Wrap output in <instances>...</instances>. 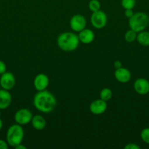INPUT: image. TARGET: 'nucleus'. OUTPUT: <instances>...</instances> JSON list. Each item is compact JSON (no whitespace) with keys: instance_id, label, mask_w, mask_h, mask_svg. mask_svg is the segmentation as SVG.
<instances>
[{"instance_id":"1","label":"nucleus","mask_w":149,"mask_h":149,"mask_svg":"<svg viewBox=\"0 0 149 149\" xmlns=\"http://www.w3.org/2000/svg\"><path fill=\"white\" fill-rule=\"evenodd\" d=\"M57 104L55 96L47 90L38 91L33 99V105L35 109L42 113L53 111Z\"/></svg>"},{"instance_id":"2","label":"nucleus","mask_w":149,"mask_h":149,"mask_svg":"<svg viewBox=\"0 0 149 149\" xmlns=\"http://www.w3.org/2000/svg\"><path fill=\"white\" fill-rule=\"evenodd\" d=\"M79 44L78 36L73 32H63L57 38V45L64 52L74 51L78 47Z\"/></svg>"},{"instance_id":"3","label":"nucleus","mask_w":149,"mask_h":149,"mask_svg":"<svg viewBox=\"0 0 149 149\" xmlns=\"http://www.w3.org/2000/svg\"><path fill=\"white\" fill-rule=\"evenodd\" d=\"M24 138V130L22 125L15 124L8 128L6 135V141L11 147H15L20 143H22Z\"/></svg>"},{"instance_id":"4","label":"nucleus","mask_w":149,"mask_h":149,"mask_svg":"<svg viewBox=\"0 0 149 149\" xmlns=\"http://www.w3.org/2000/svg\"><path fill=\"white\" fill-rule=\"evenodd\" d=\"M148 20L149 17L146 13L143 12L134 13V15L129 19V26L130 29L139 33L144 31L148 26Z\"/></svg>"},{"instance_id":"5","label":"nucleus","mask_w":149,"mask_h":149,"mask_svg":"<svg viewBox=\"0 0 149 149\" xmlns=\"http://www.w3.org/2000/svg\"><path fill=\"white\" fill-rule=\"evenodd\" d=\"M90 21L93 27H94L95 29H102L106 26L108 23V16L105 12L99 10L94 13H92Z\"/></svg>"},{"instance_id":"6","label":"nucleus","mask_w":149,"mask_h":149,"mask_svg":"<svg viewBox=\"0 0 149 149\" xmlns=\"http://www.w3.org/2000/svg\"><path fill=\"white\" fill-rule=\"evenodd\" d=\"M33 114L28 109H20L15 112L14 115L15 122L20 125H25L31 123Z\"/></svg>"},{"instance_id":"7","label":"nucleus","mask_w":149,"mask_h":149,"mask_svg":"<svg viewBox=\"0 0 149 149\" xmlns=\"http://www.w3.org/2000/svg\"><path fill=\"white\" fill-rule=\"evenodd\" d=\"M87 23L85 17L82 15L76 14L71 17L70 21V26L74 32H80V31L86 29Z\"/></svg>"},{"instance_id":"8","label":"nucleus","mask_w":149,"mask_h":149,"mask_svg":"<svg viewBox=\"0 0 149 149\" xmlns=\"http://www.w3.org/2000/svg\"><path fill=\"white\" fill-rule=\"evenodd\" d=\"M16 79L14 74L9 71H6L2 74L0 77V85L4 90H10L15 85Z\"/></svg>"},{"instance_id":"9","label":"nucleus","mask_w":149,"mask_h":149,"mask_svg":"<svg viewBox=\"0 0 149 149\" xmlns=\"http://www.w3.org/2000/svg\"><path fill=\"white\" fill-rule=\"evenodd\" d=\"M107 109H108L107 101H105L101 98L92 101L89 106V110L94 115L102 114L106 111Z\"/></svg>"},{"instance_id":"10","label":"nucleus","mask_w":149,"mask_h":149,"mask_svg":"<svg viewBox=\"0 0 149 149\" xmlns=\"http://www.w3.org/2000/svg\"><path fill=\"white\" fill-rule=\"evenodd\" d=\"M134 90L137 94L145 95L149 93V81L145 78H138L134 82Z\"/></svg>"},{"instance_id":"11","label":"nucleus","mask_w":149,"mask_h":149,"mask_svg":"<svg viewBox=\"0 0 149 149\" xmlns=\"http://www.w3.org/2000/svg\"><path fill=\"white\" fill-rule=\"evenodd\" d=\"M49 85V78L45 74H38L34 79V87L37 91L46 90Z\"/></svg>"},{"instance_id":"12","label":"nucleus","mask_w":149,"mask_h":149,"mask_svg":"<svg viewBox=\"0 0 149 149\" xmlns=\"http://www.w3.org/2000/svg\"><path fill=\"white\" fill-rule=\"evenodd\" d=\"M114 77L115 79L121 83H127L130 81L131 78V72L127 68L121 67L116 68L114 73Z\"/></svg>"},{"instance_id":"13","label":"nucleus","mask_w":149,"mask_h":149,"mask_svg":"<svg viewBox=\"0 0 149 149\" xmlns=\"http://www.w3.org/2000/svg\"><path fill=\"white\" fill-rule=\"evenodd\" d=\"M77 36H78L80 42L85 45L91 43L94 40L95 38L93 31L89 29H84L83 30L80 31Z\"/></svg>"},{"instance_id":"14","label":"nucleus","mask_w":149,"mask_h":149,"mask_svg":"<svg viewBox=\"0 0 149 149\" xmlns=\"http://www.w3.org/2000/svg\"><path fill=\"white\" fill-rule=\"evenodd\" d=\"M12 95L9 90L1 89L0 90V109H7L11 105Z\"/></svg>"},{"instance_id":"15","label":"nucleus","mask_w":149,"mask_h":149,"mask_svg":"<svg viewBox=\"0 0 149 149\" xmlns=\"http://www.w3.org/2000/svg\"><path fill=\"white\" fill-rule=\"evenodd\" d=\"M31 124L32 127L37 130H42L46 126V121L41 115H35L32 117Z\"/></svg>"},{"instance_id":"16","label":"nucleus","mask_w":149,"mask_h":149,"mask_svg":"<svg viewBox=\"0 0 149 149\" xmlns=\"http://www.w3.org/2000/svg\"><path fill=\"white\" fill-rule=\"evenodd\" d=\"M139 44L142 46L148 47L149 46V32L145 31H142L137 33V39Z\"/></svg>"},{"instance_id":"17","label":"nucleus","mask_w":149,"mask_h":149,"mask_svg":"<svg viewBox=\"0 0 149 149\" xmlns=\"http://www.w3.org/2000/svg\"><path fill=\"white\" fill-rule=\"evenodd\" d=\"M99 97L102 100H105V101H108V100H110L112 97V92L108 87H105L103 88L100 91L99 93Z\"/></svg>"},{"instance_id":"18","label":"nucleus","mask_w":149,"mask_h":149,"mask_svg":"<svg viewBox=\"0 0 149 149\" xmlns=\"http://www.w3.org/2000/svg\"><path fill=\"white\" fill-rule=\"evenodd\" d=\"M137 32L131 30V29H129V30L127 31L125 33V34H124V39H125V41L127 42L131 43V42H134V41L137 39Z\"/></svg>"},{"instance_id":"19","label":"nucleus","mask_w":149,"mask_h":149,"mask_svg":"<svg viewBox=\"0 0 149 149\" xmlns=\"http://www.w3.org/2000/svg\"><path fill=\"white\" fill-rule=\"evenodd\" d=\"M101 4L98 0H91L89 3V9L91 12L94 13L100 10Z\"/></svg>"},{"instance_id":"20","label":"nucleus","mask_w":149,"mask_h":149,"mask_svg":"<svg viewBox=\"0 0 149 149\" xmlns=\"http://www.w3.org/2000/svg\"><path fill=\"white\" fill-rule=\"evenodd\" d=\"M121 4L124 10L133 9L136 5V0H121Z\"/></svg>"},{"instance_id":"21","label":"nucleus","mask_w":149,"mask_h":149,"mask_svg":"<svg viewBox=\"0 0 149 149\" xmlns=\"http://www.w3.org/2000/svg\"><path fill=\"white\" fill-rule=\"evenodd\" d=\"M140 138L146 144H149V127H145L140 132Z\"/></svg>"},{"instance_id":"22","label":"nucleus","mask_w":149,"mask_h":149,"mask_svg":"<svg viewBox=\"0 0 149 149\" xmlns=\"http://www.w3.org/2000/svg\"><path fill=\"white\" fill-rule=\"evenodd\" d=\"M124 149H140V146L135 143H130L127 144V145L124 146Z\"/></svg>"},{"instance_id":"23","label":"nucleus","mask_w":149,"mask_h":149,"mask_svg":"<svg viewBox=\"0 0 149 149\" xmlns=\"http://www.w3.org/2000/svg\"><path fill=\"white\" fill-rule=\"evenodd\" d=\"M6 71H7V66H6L5 63L0 60V75L4 74Z\"/></svg>"},{"instance_id":"24","label":"nucleus","mask_w":149,"mask_h":149,"mask_svg":"<svg viewBox=\"0 0 149 149\" xmlns=\"http://www.w3.org/2000/svg\"><path fill=\"white\" fill-rule=\"evenodd\" d=\"M134 12H133L132 9H127V10H125L124 11V15H125L126 17L129 19L131 16L134 15Z\"/></svg>"},{"instance_id":"25","label":"nucleus","mask_w":149,"mask_h":149,"mask_svg":"<svg viewBox=\"0 0 149 149\" xmlns=\"http://www.w3.org/2000/svg\"><path fill=\"white\" fill-rule=\"evenodd\" d=\"M8 146L9 145L7 141L0 139V149H7Z\"/></svg>"},{"instance_id":"26","label":"nucleus","mask_w":149,"mask_h":149,"mask_svg":"<svg viewBox=\"0 0 149 149\" xmlns=\"http://www.w3.org/2000/svg\"><path fill=\"white\" fill-rule=\"evenodd\" d=\"M113 66H114V68L116 69V68H121V67H122V64H121V61H115V62L113 63Z\"/></svg>"},{"instance_id":"27","label":"nucleus","mask_w":149,"mask_h":149,"mask_svg":"<svg viewBox=\"0 0 149 149\" xmlns=\"http://www.w3.org/2000/svg\"><path fill=\"white\" fill-rule=\"evenodd\" d=\"M15 148L16 149H26V147L25 146L22 145V143H20L19 145H18L17 146L15 147Z\"/></svg>"},{"instance_id":"28","label":"nucleus","mask_w":149,"mask_h":149,"mask_svg":"<svg viewBox=\"0 0 149 149\" xmlns=\"http://www.w3.org/2000/svg\"><path fill=\"white\" fill-rule=\"evenodd\" d=\"M2 127H3V122H2V120L1 119V118H0V131H1V130L2 129Z\"/></svg>"},{"instance_id":"29","label":"nucleus","mask_w":149,"mask_h":149,"mask_svg":"<svg viewBox=\"0 0 149 149\" xmlns=\"http://www.w3.org/2000/svg\"><path fill=\"white\" fill-rule=\"evenodd\" d=\"M1 109H0V116H1Z\"/></svg>"},{"instance_id":"30","label":"nucleus","mask_w":149,"mask_h":149,"mask_svg":"<svg viewBox=\"0 0 149 149\" xmlns=\"http://www.w3.org/2000/svg\"><path fill=\"white\" fill-rule=\"evenodd\" d=\"M0 90H1V85H0Z\"/></svg>"},{"instance_id":"31","label":"nucleus","mask_w":149,"mask_h":149,"mask_svg":"<svg viewBox=\"0 0 149 149\" xmlns=\"http://www.w3.org/2000/svg\"><path fill=\"white\" fill-rule=\"evenodd\" d=\"M148 26H149V20H148Z\"/></svg>"}]
</instances>
